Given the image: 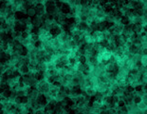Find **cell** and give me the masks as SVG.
<instances>
[{
  "label": "cell",
  "instance_id": "1",
  "mask_svg": "<svg viewBox=\"0 0 147 114\" xmlns=\"http://www.w3.org/2000/svg\"><path fill=\"white\" fill-rule=\"evenodd\" d=\"M43 22H44V18L42 15H38V14H36V15L32 18V23L33 24L35 28H40L42 25H43Z\"/></svg>",
  "mask_w": 147,
  "mask_h": 114
},
{
  "label": "cell",
  "instance_id": "2",
  "mask_svg": "<svg viewBox=\"0 0 147 114\" xmlns=\"http://www.w3.org/2000/svg\"><path fill=\"white\" fill-rule=\"evenodd\" d=\"M35 8V11H36V14L38 15H42L43 13H45L47 11V8L45 4H42V3H38L34 6Z\"/></svg>",
  "mask_w": 147,
  "mask_h": 114
},
{
  "label": "cell",
  "instance_id": "3",
  "mask_svg": "<svg viewBox=\"0 0 147 114\" xmlns=\"http://www.w3.org/2000/svg\"><path fill=\"white\" fill-rule=\"evenodd\" d=\"M30 70V68H29V65H20L18 67V71L20 73V75H26L28 74Z\"/></svg>",
  "mask_w": 147,
  "mask_h": 114
},
{
  "label": "cell",
  "instance_id": "4",
  "mask_svg": "<svg viewBox=\"0 0 147 114\" xmlns=\"http://www.w3.org/2000/svg\"><path fill=\"white\" fill-rule=\"evenodd\" d=\"M27 15L29 17H32L33 18L35 15H36V11H35V8L33 6H30L27 9Z\"/></svg>",
  "mask_w": 147,
  "mask_h": 114
},
{
  "label": "cell",
  "instance_id": "5",
  "mask_svg": "<svg viewBox=\"0 0 147 114\" xmlns=\"http://www.w3.org/2000/svg\"><path fill=\"white\" fill-rule=\"evenodd\" d=\"M96 92H97V91H96L92 87H87V88L86 89V91H84V93H86V95L90 96V97H94V95L96 94Z\"/></svg>",
  "mask_w": 147,
  "mask_h": 114
},
{
  "label": "cell",
  "instance_id": "6",
  "mask_svg": "<svg viewBox=\"0 0 147 114\" xmlns=\"http://www.w3.org/2000/svg\"><path fill=\"white\" fill-rule=\"evenodd\" d=\"M147 56L146 54H142L141 55V58H140V66H143V67H146V63H147Z\"/></svg>",
  "mask_w": 147,
  "mask_h": 114
},
{
  "label": "cell",
  "instance_id": "7",
  "mask_svg": "<svg viewBox=\"0 0 147 114\" xmlns=\"http://www.w3.org/2000/svg\"><path fill=\"white\" fill-rule=\"evenodd\" d=\"M2 110H3V104L2 102H0V112H2Z\"/></svg>",
  "mask_w": 147,
  "mask_h": 114
},
{
  "label": "cell",
  "instance_id": "8",
  "mask_svg": "<svg viewBox=\"0 0 147 114\" xmlns=\"http://www.w3.org/2000/svg\"><path fill=\"white\" fill-rule=\"evenodd\" d=\"M2 3H3V0H0V5H1Z\"/></svg>",
  "mask_w": 147,
  "mask_h": 114
},
{
  "label": "cell",
  "instance_id": "9",
  "mask_svg": "<svg viewBox=\"0 0 147 114\" xmlns=\"http://www.w3.org/2000/svg\"><path fill=\"white\" fill-rule=\"evenodd\" d=\"M46 1H52V0H46Z\"/></svg>",
  "mask_w": 147,
  "mask_h": 114
}]
</instances>
